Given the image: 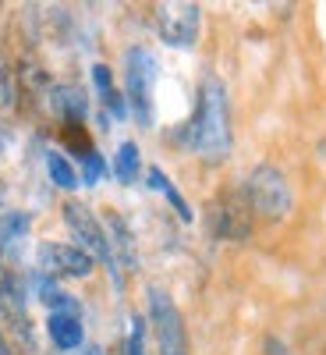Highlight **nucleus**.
Returning a JSON list of instances; mask_svg holds the SVG:
<instances>
[{
  "label": "nucleus",
  "mask_w": 326,
  "mask_h": 355,
  "mask_svg": "<svg viewBox=\"0 0 326 355\" xmlns=\"http://www.w3.org/2000/svg\"><path fill=\"white\" fill-rule=\"evenodd\" d=\"M61 214H64L68 231L78 239V249H85L93 259H100V263L107 266V274H110L114 288H117V291H125V274H121V266L114 263V252H110V242H107L103 220H100L93 210H89L85 202H78V199H68V202L61 206Z\"/></svg>",
  "instance_id": "nucleus-3"
},
{
  "label": "nucleus",
  "mask_w": 326,
  "mask_h": 355,
  "mask_svg": "<svg viewBox=\"0 0 326 355\" xmlns=\"http://www.w3.org/2000/svg\"><path fill=\"white\" fill-rule=\"evenodd\" d=\"M103 231H107L114 263L125 266V274H138V245H135V234H132L128 220L121 214H107L103 217Z\"/></svg>",
  "instance_id": "nucleus-10"
},
{
  "label": "nucleus",
  "mask_w": 326,
  "mask_h": 355,
  "mask_svg": "<svg viewBox=\"0 0 326 355\" xmlns=\"http://www.w3.org/2000/svg\"><path fill=\"white\" fill-rule=\"evenodd\" d=\"M0 107H15V78H11V68L0 61Z\"/></svg>",
  "instance_id": "nucleus-21"
},
{
  "label": "nucleus",
  "mask_w": 326,
  "mask_h": 355,
  "mask_svg": "<svg viewBox=\"0 0 326 355\" xmlns=\"http://www.w3.org/2000/svg\"><path fill=\"white\" fill-rule=\"evenodd\" d=\"M36 263H39L43 274H50V277H71V281H82V277H89L96 270V259L89 256L85 249L68 245V242H39Z\"/></svg>",
  "instance_id": "nucleus-8"
},
{
  "label": "nucleus",
  "mask_w": 326,
  "mask_h": 355,
  "mask_svg": "<svg viewBox=\"0 0 326 355\" xmlns=\"http://www.w3.org/2000/svg\"><path fill=\"white\" fill-rule=\"evenodd\" d=\"M82 355H107V352H103L100 345H85V352H82Z\"/></svg>",
  "instance_id": "nucleus-24"
},
{
  "label": "nucleus",
  "mask_w": 326,
  "mask_h": 355,
  "mask_svg": "<svg viewBox=\"0 0 326 355\" xmlns=\"http://www.w3.org/2000/svg\"><path fill=\"white\" fill-rule=\"evenodd\" d=\"M145 306H150V323H153L160 355H188V331H185L181 309L174 306L170 295L163 288H150Z\"/></svg>",
  "instance_id": "nucleus-6"
},
{
  "label": "nucleus",
  "mask_w": 326,
  "mask_h": 355,
  "mask_svg": "<svg viewBox=\"0 0 326 355\" xmlns=\"http://www.w3.org/2000/svg\"><path fill=\"white\" fill-rule=\"evenodd\" d=\"M0 206H4V185H0Z\"/></svg>",
  "instance_id": "nucleus-27"
},
{
  "label": "nucleus",
  "mask_w": 326,
  "mask_h": 355,
  "mask_svg": "<svg viewBox=\"0 0 326 355\" xmlns=\"http://www.w3.org/2000/svg\"><path fill=\"white\" fill-rule=\"evenodd\" d=\"M28 227H33V217H28V214H21V210H4V214H0V249L18 245L25 234H28Z\"/></svg>",
  "instance_id": "nucleus-15"
},
{
  "label": "nucleus",
  "mask_w": 326,
  "mask_h": 355,
  "mask_svg": "<svg viewBox=\"0 0 326 355\" xmlns=\"http://www.w3.org/2000/svg\"><path fill=\"white\" fill-rule=\"evenodd\" d=\"M125 355H145V320L132 316V331L125 341Z\"/></svg>",
  "instance_id": "nucleus-19"
},
{
  "label": "nucleus",
  "mask_w": 326,
  "mask_h": 355,
  "mask_svg": "<svg viewBox=\"0 0 326 355\" xmlns=\"http://www.w3.org/2000/svg\"><path fill=\"white\" fill-rule=\"evenodd\" d=\"M252 220L255 217H252V206H248L242 185L220 189V196L210 202V210H206V231H210L217 242H245L252 234Z\"/></svg>",
  "instance_id": "nucleus-5"
},
{
  "label": "nucleus",
  "mask_w": 326,
  "mask_h": 355,
  "mask_svg": "<svg viewBox=\"0 0 326 355\" xmlns=\"http://www.w3.org/2000/svg\"><path fill=\"white\" fill-rule=\"evenodd\" d=\"M319 157H326V139L319 142Z\"/></svg>",
  "instance_id": "nucleus-26"
},
{
  "label": "nucleus",
  "mask_w": 326,
  "mask_h": 355,
  "mask_svg": "<svg viewBox=\"0 0 326 355\" xmlns=\"http://www.w3.org/2000/svg\"><path fill=\"white\" fill-rule=\"evenodd\" d=\"M138 174H142V153H138V146L132 139H125L114 153V178L121 185H135Z\"/></svg>",
  "instance_id": "nucleus-14"
},
{
  "label": "nucleus",
  "mask_w": 326,
  "mask_h": 355,
  "mask_svg": "<svg viewBox=\"0 0 326 355\" xmlns=\"http://www.w3.org/2000/svg\"><path fill=\"white\" fill-rule=\"evenodd\" d=\"M25 299H28L25 284H21L11 270H4V266H0V320L8 323V331H11L21 345L33 348V327H28Z\"/></svg>",
  "instance_id": "nucleus-9"
},
{
  "label": "nucleus",
  "mask_w": 326,
  "mask_h": 355,
  "mask_svg": "<svg viewBox=\"0 0 326 355\" xmlns=\"http://www.w3.org/2000/svg\"><path fill=\"white\" fill-rule=\"evenodd\" d=\"M266 355H291V352L280 338H266Z\"/></svg>",
  "instance_id": "nucleus-23"
},
{
  "label": "nucleus",
  "mask_w": 326,
  "mask_h": 355,
  "mask_svg": "<svg viewBox=\"0 0 326 355\" xmlns=\"http://www.w3.org/2000/svg\"><path fill=\"white\" fill-rule=\"evenodd\" d=\"M46 334H50V341L61 348V352H75V348H82V341H85L82 320L71 316V313H50V316H46Z\"/></svg>",
  "instance_id": "nucleus-11"
},
{
  "label": "nucleus",
  "mask_w": 326,
  "mask_h": 355,
  "mask_svg": "<svg viewBox=\"0 0 326 355\" xmlns=\"http://www.w3.org/2000/svg\"><path fill=\"white\" fill-rule=\"evenodd\" d=\"M46 174H50V182L57 185V189H64V192H75L82 182H78V171L71 167V160L64 157V153H57V150H50L46 153Z\"/></svg>",
  "instance_id": "nucleus-16"
},
{
  "label": "nucleus",
  "mask_w": 326,
  "mask_h": 355,
  "mask_svg": "<svg viewBox=\"0 0 326 355\" xmlns=\"http://www.w3.org/2000/svg\"><path fill=\"white\" fill-rule=\"evenodd\" d=\"M103 174H107V164H103V157H100L96 150L82 157V174H78V182H82V185H100V182H103Z\"/></svg>",
  "instance_id": "nucleus-18"
},
{
  "label": "nucleus",
  "mask_w": 326,
  "mask_h": 355,
  "mask_svg": "<svg viewBox=\"0 0 326 355\" xmlns=\"http://www.w3.org/2000/svg\"><path fill=\"white\" fill-rule=\"evenodd\" d=\"M156 33L167 46L177 50H192L199 40V25H202V8L199 4H156Z\"/></svg>",
  "instance_id": "nucleus-7"
},
{
  "label": "nucleus",
  "mask_w": 326,
  "mask_h": 355,
  "mask_svg": "<svg viewBox=\"0 0 326 355\" xmlns=\"http://www.w3.org/2000/svg\"><path fill=\"white\" fill-rule=\"evenodd\" d=\"M93 85H96V93H100V100L114 89V75H110V68L107 64H93Z\"/></svg>",
  "instance_id": "nucleus-22"
},
{
  "label": "nucleus",
  "mask_w": 326,
  "mask_h": 355,
  "mask_svg": "<svg viewBox=\"0 0 326 355\" xmlns=\"http://www.w3.org/2000/svg\"><path fill=\"white\" fill-rule=\"evenodd\" d=\"M153 85H156V57L145 46L125 50V100L132 117L142 128H153Z\"/></svg>",
  "instance_id": "nucleus-4"
},
{
  "label": "nucleus",
  "mask_w": 326,
  "mask_h": 355,
  "mask_svg": "<svg viewBox=\"0 0 326 355\" xmlns=\"http://www.w3.org/2000/svg\"><path fill=\"white\" fill-rule=\"evenodd\" d=\"M181 139L195 150V157L210 167L227 164L230 146H234V128H230V103H227V85L220 82V75L206 71L199 82V100H195V114L185 125Z\"/></svg>",
  "instance_id": "nucleus-1"
},
{
  "label": "nucleus",
  "mask_w": 326,
  "mask_h": 355,
  "mask_svg": "<svg viewBox=\"0 0 326 355\" xmlns=\"http://www.w3.org/2000/svg\"><path fill=\"white\" fill-rule=\"evenodd\" d=\"M53 110L61 114V121L64 125H85V117H89V100L78 85H57L53 89Z\"/></svg>",
  "instance_id": "nucleus-12"
},
{
  "label": "nucleus",
  "mask_w": 326,
  "mask_h": 355,
  "mask_svg": "<svg viewBox=\"0 0 326 355\" xmlns=\"http://www.w3.org/2000/svg\"><path fill=\"white\" fill-rule=\"evenodd\" d=\"M61 139H64V146H68V153H75L78 160H82L85 153H93V150H96V146L89 142L85 125H64V128H61Z\"/></svg>",
  "instance_id": "nucleus-17"
},
{
  "label": "nucleus",
  "mask_w": 326,
  "mask_h": 355,
  "mask_svg": "<svg viewBox=\"0 0 326 355\" xmlns=\"http://www.w3.org/2000/svg\"><path fill=\"white\" fill-rule=\"evenodd\" d=\"M145 185H150V189H156V192H163V196H167V202L174 206V214L181 217L185 224H192V220H195V214H192L188 199H185L181 192H177V189H174V182H170V178H167L160 167H150V171H145Z\"/></svg>",
  "instance_id": "nucleus-13"
},
{
  "label": "nucleus",
  "mask_w": 326,
  "mask_h": 355,
  "mask_svg": "<svg viewBox=\"0 0 326 355\" xmlns=\"http://www.w3.org/2000/svg\"><path fill=\"white\" fill-rule=\"evenodd\" d=\"M103 107H107V114H110V117H117V121H125V117L132 114V110H128V100H125L121 89H110V93L103 96Z\"/></svg>",
  "instance_id": "nucleus-20"
},
{
  "label": "nucleus",
  "mask_w": 326,
  "mask_h": 355,
  "mask_svg": "<svg viewBox=\"0 0 326 355\" xmlns=\"http://www.w3.org/2000/svg\"><path fill=\"white\" fill-rule=\"evenodd\" d=\"M0 355H8V338H4V331H0Z\"/></svg>",
  "instance_id": "nucleus-25"
},
{
  "label": "nucleus",
  "mask_w": 326,
  "mask_h": 355,
  "mask_svg": "<svg viewBox=\"0 0 326 355\" xmlns=\"http://www.w3.org/2000/svg\"><path fill=\"white\" fill-rule=\"evenodd\" d=\"M242 189H245V199L252 206V217H259L266 224H280L294 210L291 182L277 164H255Z\"/></svg>",
  "instance_id": "nucleus-2"
}]
</instances>
